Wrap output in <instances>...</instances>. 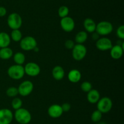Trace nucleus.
<instances>
[{"label": "nucleus", "instance_id": "f257e3e1", "mask_svg": "<svg viewBox=\"0 0 124 124\" xmlns=\"http://www.w3.org/2000/svg\"><path fill=\"white\" fill-rule=\"evenodd\" d=\"M13 118L19 124H29L31 120V114L28 109L21 108L15 110Z\"/></svg>", "mask_w": 124, "mask_h": 124}, {"label": "nucleus", "instance_id": "423d86ee", "mask_svg": "<svg viewBox=\"0 0 124 124\" xmlns=\"http://www.w3.org/2000/svg\"><path fill=\"white\" fill-rule=\"evenodd\" d=\"M113 107V102L110 98L108 97H104L100 98L97 102L98 110L102 113H107L111 111Z\"/></svg>", "mask_w": 124, "mask_h": 124}, {"label": "nucleus", "instance_id": "c756f323", "mask_svg": "<svg viewBox=\"0 0 124 124\" xmlns=\"http://www.w3.org/2000/svg\"><path fill=\"white\" fill-rule=\"evenodd\" d=\"M75 41L71 40H67L65 42V47L68 49H71L73 48L74 46H75Z\"/></svg>", "mask_w": 124, "mask_h": 124}, {"label": "nucleus", "instance_id": "9b49d317", "mask_svg": "<svg viewBox=\"0 0 124 124\" xmlns=\"http://www.w3.org/2000/svg\"><path fill=\"white\" fill-rule=\"evenodd\" d=\"M13 119V114L8 108L0 109V124H10Z\"/></svg>", "mask_w": 124, "mask_h": 124}, {"label": "nucleus", "instance_id": "aec40b11", "mask_svg": "<svg viewBox=\"0 0 124 124\" xmlns=\"http://www.w3.org/2000/svg\"><path fill=\"white\" fill-rule=\"evenodd\" d=\"M13 51L8 47L0 48V58L2 60H8L12 57Z\"/></svg>", "mask_w": 124, "mask_h": 124}, {"label": "nucleus", "instance_id": "f8f14e48", "mask_svg": "<svg viewBox=\"0 0 124 124\" xmlns=\"http://www.w3.org/2000/svg\"><path fill=\"white\" fill-rule=\"evenodd\" d=\"M113 46L112 41L107 37L99 38L96 43V47L101 51H106L111 49Z\"/></svg>", "mask_w": 124, "mask_h": 124}, {"label": "nucleus", "instance_id": "dca6fc26", "mask_svg": "<svg viewBox=\"0 0 124 124\" xmlns=\"http://www.w3.org/2000/svg\"><path fill=\"white\" fill-rule=\"evenodd\" d=\"M81 77H82V75H81V72L76 69L70 70L68 73L67 75L69 81L71 83H78L81 80Z\"/></svg>", "mask_w": 124, "mask_h": 124}, {"label": "nucleus", "instance_id": "5701e85b", "mask_svg": "<svg viewBox=\"0 0 124 124\" xmlns=\"http://www.w3.org/2000/svg\"><path fill=\"white\" fill-rule=\"evenodd\" d=\"M11 40L15 42H19L23 38V34L19 29H13L10 34Z\"/></svg>", "mask_w": 124, "mask_h": 124}, {"label": "nucleus", "instance_id": "2f4dec72", "mask_svg": "<svg viewBox=\"0 0 124 124\" xmlns=\"http://www.w3.org/2000/svg\"><path fill=\"white\" fill-rule=\"evenodd\" d=\"M7 14V9L3 6H0V17H3Z\"/></svg>", "mask_w": 124, "mask_h": 124}, {"label": "nucleus", "instance_id": "4be33fe9", "mask_svg": "<svg viewBox=\"0 0 124 124\" xmlns=\"http://www.w3.org/2000/svg\"><path fill=\"white\" fill-rule=\"evenodd\" d=\"M13 60L16 64L23 65L25 61V56L23 53L18 52L13 55Z\"/></svg>", "mask_w": 124, "mask_h": 124}, {"label": "nucleus", "instance_id": "473e14b6", "mask_svg": "<svg viewBox=\"0 0 124 124\" xmlns=\"http://www.w3.org/2000/svg\"><path fill=\"white\" fill-rule=\"evenodd\" d=\"M92 39H93V40H96L97 41V40H98V39L100 38V35H99V34L96 32H94L92 33Z\"/></svg>", "mask_w": 124, "mask_h": 124}, {"label": "nucleus", "instance_id": "a211bd4d", "mask_svg": "<svg viewBox=\"0 0 124 124\" xmlns=\"http://www.w3.org/2000/svg\"><path fill=\"white\" fill-rule=\"evenodd\" d=\"M84 27L85 32L88 33H93L95 32L96 24L95 21L93 19L90 18H87L84 21Z\"/></svg>", "mask_w": 124, "mask_h": 124}, {"label": "nucleus", "instance_id": "0eeeda50", "mask_svg": "<svg viewBox=\"0 0 124 124\" xmlns=\"http://www.w3.org/2000/svg\"><path fill=\"white\" fill-rule=\"evenodd\" d=\"M87 50L82 44H76L72 49V57L76 61H81L85 57Z\"/></svg>", "mask_w": 124, "mask_h": 124}, {"label": "nucleus", "instance_id": "2eb2a0df", "mask_svg": "<svg viewBox=\"0 0 124 124\" xmlns=\"http://www.w3.org/2000/svg\"><path fill=\"white\" fill-rule=\"evenodd\" d=\"M101 98V95L99 91L97 89H92L90 91L87 92V98L89 103L92 104L97 103Z\"/></svg>", "mask_w": 124, "mask_h": 124}, {"label": "nucleus", "instance_id": "393cba45", "mask_svg": "<svg viewBox=\"0 0 124 124\" xmlns=\"http://www.w3.org/2000/svg\"><path fill=\"white\" fill-rule=\"evenodd\" d=\"M6 94L9 97H16L18 94V88L15 87V86H11L9 87L6 90Z\"/></svg>", "mask_w": 124, "mask_h": 124}, {"label": "nucleus", "instance_id": "9d476101", "mask_svg": "<svg viewBox=\"0 0 124 124\" xmlns=\"http://www.w3.org/2000/svg\"><path fill=\"white\" fill-rule=\"evenodd\" d=\"M60 25L62 29L66 32H71L75 27V23L71 17H67L61 18Z\"/></svg>", "mask_w": 124, "mask_h": 124}, {"label": "nucleus", "instance_id": "b1692460", "mask_svg": "<svg viewBox=\"0 0 124 124\" xmlns=\"http://www.w3.org/2000/svg\"><path fill=\"white\" fill-rule=\"evenodd\" d=\"M102 117V113L98 109L94 110L91 115V119H92V122L94 123H97L101 121Z\"/></svg>", "mask_w": 124, "mask_h": 124}, {"label": "nucleus", "instance_id": "412c9836", "mask_svg": "<svg viewBox=\"0 0 124 124\" xmlns=\"http://www.w3.org/2000/svg\"><path fill=\"white\" fill-rule=\"evenodd\" d=\"M88 38V34L87 32L82 30L76 34L75 38V41L76 44H83Z\"/></svg>", "mask_w": 124, "mask_h": 124}, {"label": "nucleus", "instance_id": "7c9ffc66", "mask_svg": "<svg viewBox=\"0 0 124 124\" xmlns=\"http://www.w3.org/2000/svg\"><path fill=\"white\" fill-rule=\"evenodd\" d=\"M61 106L63 112H69L71 109V105L69 103H64Z\"/></svg>", "mask_w": 124, "mask_h": 124}, {"label": "nucleus", "instance_id": "f704fd0d", "mask_svg": "<svg viewBox=\"0 0 124 124\" xmlns=\"http://www.w3.org/2000/svg\"><path fill=\"white\" fill-rule=\"evenodd\" d=\"M96 124H107V123L105 122L99 121V122H98L96 123Z\"/></svg>", "mask_w": 124, "mask_h": 124}, {"label": "nucleus", "instance_id": "a878e982", "mask_svg": "<svg viewBox=\"0 0 124 124\" xmlns=\"http://www.w3.org/2000/svg\"><path fill=\"white\" fill-rule=\"evenodd\" d=\"M12 107L13 109L15 110L19 109V108H22V105H23V102H22L21 99L19 97H14L12 101Z\"/></svg>", "mask_w": 124, "mask_h": 124}, {"label": "nucleus", "instance_id": "ddd939ff", "mask_svg": "<svg viewBox=\"0 0 124 124\" xmlns=\"http://www.w3.org/2000/svg\"><path fill=\"white\" fill-rule=\"evenodd\" d=\"M48 115L53 119L59 118L62 115L63 111L62 109L61 106L58 104H53L50 106L47 110Z\"/></svg>", "mask_w": 124, "mask_h": 124}, {"label": "nucleus", "instance_id": "6e6552de", "mask_svg": "<svg viewBox=\"0 0 124 124\" xmlns=\"http://www.w3.org/2000/svg\"><path fill=\"white\" fill-rule=\"evenodd\" d=\"M33 83L30 80H25L21 83L18 88L19 94L23 97H26L30 95L33 90Z\"/></svg>", "mask_w": 124, "mask_h": 124}, {"label": "nucleus", "instance_id": "f3484780", "mask_svg": "<svg viewBox=\"0 0 124 124\" xmlns=\"http://www.w3.org/2000/svg\"><path fill=\"white\" fill-rule=\"evenodd\" d=\"M52 76L56 80H61L65 76V71L61 66H55L52 69Z\"/></svg>", "mask_w": 124, "mask_h": 124}, {"label": "nucleus", "instance_id": "39448f33", "mask_svg": "<svg viewBox=\"0 0 124 124\" xmlns=\"http://www.w3.org/2000/svg\"><path fill=\"white\" fill-rule=\"evenodd\" d=\"M7 24L11 29H19L23 24V19L18 13H12L7 18Z\"/></svg>", "mask_w": 124, "mask_h": 124}, {"label": "nucleus", "instance_id": "c85d7f7f", "mask_svg": "<svg viewBox=\"0 0 124 124\" xmlns=\"http://www.w3.org/2000/svg\"><path fill=\"white\" fill-rule=\"evenodd\" d=\"M116 35L117 37L121 40H123L124 39V26L121 25L116 30Z\"/></svg>", "mask_w": 124, "mask_h": 124}, {"label": "nucleus", "instance_id": "f03ea898", "mask_svg": "<svg viewBox=\"0 0 124 124\" xmlns=\"http://www.w3.org/2000/svg\"><path fill=\"white\" fill-rule=\"evenodd\" d=\"M7 74L13 80H20L25 75L24 66L16 64L10 66L7 70Z\"/></svg>", "mask_w": 124, "mask_h": 124}, {"label": "nucleus", "instance_id": "cd10ccee", "mask_svg": "<svg viewBox=\"0 0 124 124\" xmlns=\"http://www.w3.org/2000/svg\"><path fill=\"white\" fill-rule=\"evenodd\" d=\"M81 89L83 92H88L92 89V85L90 82L88 81H85L82 82L81 85Z\"/></svg>", "mask_w": 124, "mask_h": 124}, {"label": "nucleus", "instance_id": "6ab92c4d", "mask_svg": "<svg viewBox=\"0 0 124 124\" xmlns=\"http://www.w3.org/2000/svg\"><path fill=\"white\" fill-rule=\"evenodd\" d=\"M11 42L10 35L5 32H0V48L8 47Z\"/></svg>", "mask_w": 124, "mask_h": 124}, {"label": "nucleus", "instance_id": "1a4fd4ad", "mask_svg": "<svg viewBox=\"0 0 124 124\" xmlns=\"http://www.w3.org/2000/svg\"><path fill=\"white\" fill-rule=\"evenodd\" d=\"M25 74L30 77H36L41 72V68L35 62H29L24 67Z\"/></svg>", "mask_w": 124, "mask_h": 124}, {"label": "nucleus", "instance_id": "4468645a", "mask_svg": "<svg viewBox=\"0 0 124 124\" xmlns=\"http://www.w3.org/2000/svg\"><path fill=\"white\" fill-rule=\"evenodd\" d=\"M124 49L120 45L116 44L113 46L110 49V55L115 60L120 59L122 57Z\"/></svg>", "mask_w": 124, "mask_h": 124}, {"label": "nucleus", "instance_id": "7ed1b4c3", "mask_svg": "<svg viewBox=\"0 0 124 124\" xmlns=\"http://www.w3.org/2000/svg\"><path fill=\"white\" fill-rule=\"evenodd\" d=\"M113 30V26L110 22L102 21L96 24L95 32H96L100 36H106L111 34Z\"/></svg>", "mask_w": 124, "mask_h": 124}, {"label": "nucleus", "instance_id": "bb28decb", "mask_svg": "<svg viewBox=\"0 0 124 124\" xmlns=\"http://www.w3.org/2000/svg\"><path fill=\"white\" fill-rule=\"evenodd\" d=\"M69 9L65 6H62L58 9V15L60 18H62L69 15Z\"/></svg>", "mask_w": 124, "mask_h": 124}, {"label": "nucleus", "instance_id": "72a5a7b5", "mask_svg": "<svg viewBox=\"0 0 124 124\" xmlns=\"http://www.w3.org/2000/svg\"><path fill=\"white\" fill-rule=\"evenodd\" d=\"M33 51H35V52H39V48H38V47L37 46H36V47H35V48L33 50Z\"/></svg>", "mask_w": 124, "mask_h": 124}, {"label": "nucleus", "instance_id": "20e7f679", "mask_svg": "<svg viewBox=\"0 0 124 124\" xmlns=\"http://www.w3.org/2000/svg\"><path fill=\"white\" fill-rule=\"evenodd\" d=\"M19 42L20 47L25 51H33L37 46V41L31 36H25Z\"/></svg>", "mask_w": 124, "mask_h": 124}]
</instances>
